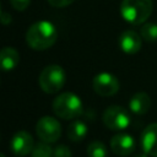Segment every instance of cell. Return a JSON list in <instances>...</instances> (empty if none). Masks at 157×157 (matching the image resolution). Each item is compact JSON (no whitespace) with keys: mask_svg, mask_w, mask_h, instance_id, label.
Returning <instances> with one entry per match:
<instances>
[{"mask_svg":"<svg viewBox=\"0 0 157 157\" xmlns=\"http://www.w3.org/2000/svg\"><path fill=\"white\" fill-rule=\"evenodd\" d=\"M103 124L114 131L124 130L130 124V114L124 107L120 105H110L108 107L102 115Z\"/></svg>","mask_w":157,"mask_h":157,"instance_id":"obj_5","label":"cell"},{"mask_svg":"<svg viewBox=\"0 0 157 157\" xmlns=\"http://www.w3.org/2000/svg\"><path fill=\"white\" fill-rule=\"evenodd\" d=\"M110 148L118 156L121 157L129 156L135 151V140L129 134H124V132L115 134L110 139Z\"/></svg>","mask_w":157,"mask_h":157,"instance_id":"obj_9","label":"cell"},{"mask_svg":"<svg viewBox=\"0 0 157 157\" xmlns=\"http://www.w3.org/2000/svg\"><path fill=\"white\" fill-rule=\"evenodd\" d=\"M152 0H123L120 15L130 25H142L152 13Z\"/></svg>","mask_w":157,"mask_h":157,"instance_id":"obj_2","label":"cell"},{"mask_svg":"<svg viewBox=\"0 0 157 157\" xmlns=\"http://www.w3.org/2000/svg\"><path fill=\"white\" fill-rule=\"evenodd\" d=\"M0 157H5V155H4V153H1V155H0Z\"/></svg>","mask_w":157,"mask_h":157,"instance_id":"obj_22","label":"cell"},{"mask_svg":"<svg viewBox=\"0 0 157 157\" xmlns=\"http://www.w3.org/2000/svg\"><path fill=\"white\" fill-rule=\"evenodd\" d=\"M141 38L142 37L137 32L132 29H126L123 31L118 37V45L125 54H135L141 49Z\"/></svg>","mask_w":157,"mask_h":157,"instance_id":"obj_10","label":"cell"},{"mask_svg":"<svg viewBox=\"0 0 157 157\" xmlns=\"http://www.w3.org/2000/svg\"><path fill=\"white\" fill-rule=\"evenodd\" d=\"M58 38L56 27L49 21L34 22L26 33L27 44L34 50H45L50 48Z\"/></svg>","mask_w":157,"mask_h":157,"instance_id":"obj_1","label":"cell"},{"mask_svg":"<svg viewBox=\"0 0 157 157\" xmlns=\"http://www.w3.org/2000/svg\"><path fill=\"white\" fill-rule=\"evenodd\" d=\"M151 107V98L145 92L135 93L129 101V109L137 115H142L148 112Z\"/></svg>","mask_w":157,"mask_h":157,"instance_id":"obj_12","label":"cell"},{"mask_svg":"<svg viewBox=\"0 0 157 157\" xmlns=\"http://www.w3.org/2000/svg\"><path fill=\"white\" fill-rule=\"evenodd\" d=\"M53 112L56 117L69 120L75 119L82 113V102L78 96L72 92H64L53 101Z\"/></svg>","mask_w":157,"mask_h":157,"instance_id":"obj_3","label":"cell"},{"mask_svg":"<svg viewBox=\"0 0 157 157\" xmlns=\"http://www.w3.org/2000/svg\"><path fill=\"white\" fill-rule=\"evenodd\" d=\"M141 148L151 157H157V123L148 124L141 134Z\"/></svg>","mask_w":157,"mask_h":157,"instance_id":"obj_11","label":"cell"},{"mask_svg":"<svg viewBox=\"0 0 157 157\" xmlns=\"http://www.w3.org/2000/svg\"><path fill=\"white\" fill-rule=\"evenodd\" d=\"M140 36L147 42H157V23L147 22L140 29Z\"/></svg>","mask_w":157,"mask_h":157,"instance_id":"obj_15","label":"cell"},{"mask_svg":"<svg viewBox=\"0 0 157 157\" xmlns=\"http://www.w3.org/2000/svg\"><path fill=\"white\" fill-rule=\"evenodd\" d=\"M47 1L54 7H65L70 4H72L75 0H47Z\"/></svg>","mask_w":157,"mask_h":157,"instance_id":"obj_20","label":"cell"},{"mask_svg":"<svg viewBox=\"0 0 157 157\" xmlns=\"http://www.w3.org/2000/svg\"><path fill=\"white\" fill-rule=\"evenodd\" d=\"M87 156L88 157H107V147L102 141H92L87 146Z\"/></svg>","mask_w":157,"mask_h":157,"instance_id":"obj_16","label":"cell"},{"mask_svg":"<svg viewBox=\"0 0 157 157\" xmlns=\"http://www.w3.org/2000/svg\"><path fill=\"white\" fill-rule=\"evenodd\" d=\"M31 157H54V148H52L47 142H38L34 145L31 152Z\"/></svg>","mask_w":157,"mask_h":157,"instance_id":"obj_17","label":"cell"},{"mask_svg":"<svg viewBox=\"0 0 157 157\" xmlns=\"http://www.w3.org/2000/svg\"><path fill=\"white\" fill-rule=\"evenodd\" d=\"M88 128L85 121L82 120H75L67 126V139L72 142H80L82 141L87 135Z\"/></svg>","mask_w":157,"mask_h":157,"instance_id":"obj_14","label":"cell"},{"mask_svg":"<svg viewBox=\"0 0 157 157\" xmlns=\"http://www.w3.org/2000/svg\"><path fill=\"white\" fill-rule=\"evenodd\" d=\"M92 87L98 96L110 97L119 91V81L109 72H99L93 77Z\"/></svg>","mask_w":157,"mask_h":157,"instance_id":"obj_7","label":"cell"},{"mask_svg":"<svg viewBox=\"0 0 157 157\" xmlns=\"http://www.w3.org/2000/svg\"><path fill=\"white\" fill-rule=\"evenodd\" d=\"M34 147V142H33V137L29 132L25 131V130H20L17 131L11 141H10V148L11 151L16 155V156H20V157H23V156H27L32 152Z\"/></svg>","mask_w":157,"mask_h":157,"instance_id":"obj_8","label":"cell"},{"mask_svg":"<svg viewBox=\"0 0 157 157\" xmlns=\"http://www.w3.org/2000/svg\"><path fill=\"white\" fill-rule=\"evenodd\" d=\"M0 61L4 71L13 70L20 63V54L12 47H5L0 52Z\"/></svg>","mask_w":157,"mask_h":157,"instance_id":"obj_13","label":"cell"},{"mask_svg":"<svg viewBox=\"0 0 157 157\" xmlns=\"http://www.w3.org/2000/svg\"><path fill=\"white\" fill-rule=\"evenodd\" d=\"M66 81V74L64 69L59 65H48L45 66L38 77V83L40 88L49 94L59 92Z\"/></svg>","mask_w":157,"mask_h":157,"instance_id":"obj_4","label":"cell"},{"mask_svg":"<svg viewBox=\"0 0 157 157\" xmlns=\"http://www.w3.org/2000/svg\"><path fill=\"white\" fill-rule=\"evenodd\" d=\"M54 157H72L71 150L65 145H58L54 148Z\"/></svg>","mask_w":157,"mask_h":157,"instance_id":"obj_18","label":"cell"},{"mask_svg":"<svg viewBox=\"0 0 157 157\" xmlns=\"http://www.w3.org/2000/svg\"><path fill=\"white\" fill-rule=\"evenodd\" d=\"M10 4L11 6L17 10V11H25L29 4H31V0H10Z\"/></svg>","mask_w":157,"mask_h":157,"instance_id":"obj_19","label":"cell"},{"mask_svg":"<svg viewBox=\"0 0 157 157\" xmlns=\"http://www.w3.org/2000/svg\"><path fill=\"white\" fill-rule=\"evenodd\" d=\"M147 156H148V155H147V153H145V152L142 151V152H139V153H136L134 157H147Z\"/></svg>","mask_w":157,"mask_h":157,"instance_id":"obj_21","label":"cell"},{"mask_svg":"<svg viewBox=\"0 0 157 157\" xmlns=\"http://www.w3.org/2000/svg\"><path fill=\"white\" fill-rule=\"evenodd\" d=\"M36 132L40 141L53 144L56 142L61 136V125L55 118L45 115L37 121Z\"/></svg>","mask_w":157,"mask_h":157,"instance_id":"obj_6","label":"cell"}]
</instances>
